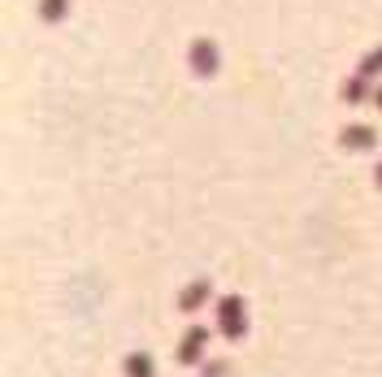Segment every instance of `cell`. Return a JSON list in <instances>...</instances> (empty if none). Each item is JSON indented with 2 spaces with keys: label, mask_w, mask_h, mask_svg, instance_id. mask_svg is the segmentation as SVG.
<instances>
[{
  "label": "cell",
  "mask_w": 382,
  "mask_h": 377,
  "mask_svg": "<svg viewBox=\"0 0 382 377\" xmlns=\"http://www.w3.org/2000/svg\"><path fill=\"white\" fill-rule=\"evenodd\" d=\"M200 351H204V330H191V339H187V343L179 347V356H183L187 364H191V360H200Z\"/></svg>",
  "instance_id": "1"
},
{
  "label": "cell",
  "mask_w": 382,
  "mask_h": 377,
  "mask_svg": "<svg viewBox=\"0 0 382 377\" xmlns=\"http://www.w3.org/2000/svg\"><path fill=\"white\" fill-rule=\"evenodd\" d=\"M126 377H156V368H152L148 356H131L126 360Z\"/></svg>",
  "instance_id": "2"
}]
</instances>
